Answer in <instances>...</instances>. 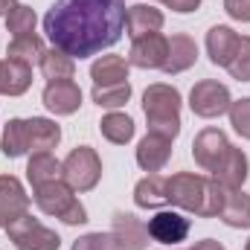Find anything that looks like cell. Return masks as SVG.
Returning a JSON list of instances; mask_svg holds the SVG:
<instances>
[{
    "label": "cell",
    "mask_w": 250,
    "mask_h": 250,
    "mask_svg": "<svg viewBox=\"0 0 250 250\" xmlns=\"http://www.w3.org/2000/svg\"><path fill=\"white\" fill-rule=\"evenodd\" d=\"M125 0H56L44 15V32L70 59H90L123 38Z\"/></svg>",
    "instance_id": "1"
},
{
    "label": "cell",
    "mask_w": 250,
    "mask_h": 250,
    "mask_svg": "<svg viewBox=\"0 0 250 250\" xmlns=\"http://www.w3.org/2000/svg\"><path fill=\"white\" fill-rule=\"evenodd\" d=\"M143 114L148 131L175 140L181 134V90L172 84H148L143 93Z\"/></svg>",
    "instance_id": "2"
},
{
    "label": "cell",
    "mask_w": 250,
    "mask_h": 250,
    "mask_svg": "<svg viewBox=\"0 0 250 250\" xmlns=\"http://www.w3.org/2000/svg\"><path fill=\"white\" fill-rule=\"evenodd\" d=\"M32 198H35V204H38V209L44 215H56V218H62L64 224H70V227L87 221L84 204L76 198V189L70 187L67 181H53V184L35 187L32 189Z\"/></svg>",
    "instance_id": "3"
},
{
    "label": "cell",
    "mask_w": 250,
    "mask_h": 250,
    "mask_svg": "<svg viewBox=\"0 0 250 250\" xmlns=\"http://www.w3.org/2000/svg\"><path fill=\"white\" fill-rule=\"evenodd\" d=\"M207 187H209V178L204 175H195V172H178V175H169V184H166V198L172 207L192 212L201 218L204 212V201H207Z\"/></svg>",
    "instance_id": "4"
},
{
    "label": "cell",
    "mask_w": 250,
    "mask_h": 250,
    "mask_svg": "<svg viewBox=\"0 0 250 250\" xmlns=\"http://www.w3.org/2000/svg\"><path fill=\"white\" fill-rule=\"evenodd\" d=\"M62 169L64 181L76 192H90L102 178V160H99L96 148H90V146H76L62 160Z\"/></svg>",
    "instance_id": "5"
},
{
    "label": "cell",
    "mask_w": 250,
    "mask_h": 250,
    "mask_svg": "<svg viewBox=\"0 0 250 250\" xmlns=\"http://www.w3.org/2000/svg\"><path fill=\"white\" fill-rule=\"evenodd\" d=\"M233 105V96L227 90V84L215 82V79H204L192 87L189 93V108L195 117H204V120H215L221 114H227Z\"/></svg>",
    "instance_id": "6"
},
{
    "label": "cell",
    "mask_w": 250,
    "mask_h": 250,
    "mask_svg": "<svg viewBox=\"0 0 250 250\" xmlns=\"http://www.w3.org/2000/svg\"><path fill=\"white\" fill-rule=\"evenodd\" d=\"M6 233H9V242L15 245V250H59L62 248L59 233L50 230V227H44L29 212L21 221H15Z\"/></svg>",
    "instance_id": "7"
},
{
    "label": "cell",
    "mask_w": 250,
    "mask_h": 250,
    "mask_svg": "<svg viewBox=\"0 0 250 250\" xmlns=\"http://www.w3.org/2000/svg\"><path fill=\"white\" fill-rule=\"evenodd\" d=\"M29 212V195L15 175H0V230H9Z\"/></svg>",
    "instance_id": "8"
},
{
    "label": "cell",
    "mask_w": 250,
    "mask_h": 250,
    "mask_svg": "<svg viewBox=\"0 0 250 250\" xmlns=\"http://www.w3.org/2000/svg\"><path fill=\"white\" fill-rule=\"evenodd\" d=\"M230 146H233V143L227 140V134H224L221 128H204V131H198L195 140H192V157H195V163H198L204 172H212V169L221 163V157L227 154Z\"/></svg>",
    "instance_id": "9"
},
{
    "label": "cell",
    "mask_w": 250,
    "mask_h": 250,
    "mask_svg": "<svg viewBox=\"0 0 250 250\" xmlns=\"http://www.w3.org/2000/svg\"><path fill=\"white\" fill-rule=\"evenodd\" d=\"M166 50H169V38L163 32L143 35V38L131 41L128 64L131 67H140V70H160L163 62H166Z\"/></svg>",
    "instance_id": "10"
},
{
    "label": "cell",
    "mask_w": 250,
    "mask_h": 250,
    "mask_svg": "<svg viewBox=\"0 0 250 250\" xmlns=\"http://www.w3.org/2000/svg\"><path fill=\"white\" fill-rule=\"evenodd\" d=\"M111 236L117 239L120 250H146L148 248V227L134 212H114L111 218Z\"/></svg>",
    "instance_id": "11"
},
{
    "label": "cell",
    "mask_w": 250,
    "mask_h": 250,
    "mask_svg": "<svg viewBox=\"0 0 250 250\" xmlns=\"http://www.w3.org/2000/svg\"><path fill=\"white\" fill-rule=\"evenodd\" d=\"M148 236L160 245H181L189 236V218L175 212V209H160L154 218H148Z\"/></svg>",
    "instance_id": "12"
},
{
    "label": "cell",
    "mask_w": 250,
    "mask_h": 250,
    "mask_svg": "<svg viewBox=\"0 0 250 250\" xmlns=\"http://www.w3.org/2000/svg\"><path fill=\"white\" fill-rule=\"evenodd\" d=\"M44 105L50 114L56 117H70L82 108V87L73 82V79H64V82H47L44 87Z\"/></svg>",
    "instance_id": "13"
},
{
    "label": "cell",
    "mask_w": 250,
    "mask_h": 250,
    "mask_svg": "<svg viewBox=\"0 0 250 250\" xmlns=\"http://www.w3.org/2000/svg\"><path fill=\"white\" fill-rule=\"evenodd\" d=\"M169 157H172V140L163 134L148 131L137 146V166L143 172H160L169 163Z\"/></svg>",
    "instance_id": "14"
},
{
    "label": "cell",
    "mask_w": 250,
    "mask_h": 250,
    "mask_svg": "<svg viewBox=\"0 0 250 250\" xmlns=\"http://www.w3.org/2000/svg\"><path fill=\"white\" fill-rule=\"evenodd\" d=\"M248 172H250V163H248V154L236 146L227 148V154L221 157V163L212 169V178L227 189H242L245 181H248Z\"/></svg>",
    "instance_id": "15"
},
{
    "label": "cell",
    "mask_w": 250,
    "mask_h": 250,
    "mask_svg": "<svg viewBox=\"0 0 250 250\" xmlns=\"http://www.w3.org/2000/svg\"><path fill=\"white\" fill-rule=\"evenodd\" d=\"M125 29L131 35V41L143 38V35H151V32H160L163 29V12L148 6V3H137V6H128L125 12Z\"/></svg>",
    "instance_id": "16"
},
{
    "label": "cell",
    "mask_w": 250,
    "mask_h": 250,
    "mask_svg": "<svg viewBox=\"0 0 250 250\" xmlns=\"http://www.w3.org/2000/svg\"><path fill=\"white\" fill-rule=\"evenodd\" d=\"M198 62V44L184 35V32H178V35H172L169 38V50H166V62H163V73H169V76H178V73H184L189 70L192 64Z\"/></svg>",
    "instance_id": "17"
},
{
    "label": "cell",
    "mask_w": 250,
    "mask_h": 250,
    "mask_svg": "<svg viewBox=\"0 0 250 250\" xmlns=\"http://www.w3.org/2000/svg\"><path fill=\"white\" fill-rule=\"evenodd\" d=\"M26 123V148L32 154L38 151H53L59 143H62V128L53 123V120H44V117H32V120H23Z\"/></svg>",
    "instance_id": "18"
},
{
    "label": "cell",
    "mask_w": 250,
    "mask_h": 250,
    "mask_svg": "<svg viewBox=\"0 0 250 250\" xmlns=\"http://www.w3.org/2000/svg\"><path fill=\"white\" fill-rule=\"evenodd\" d=\"M236 47H239V35L230 26L218 23V26H212L207 32V56H209V62L215 64V67H224L227 70V64L233 59Z\"/></svg>",
    "instance_id": "19"
},
{
    "label": "cell",
    "mask_w": 250,
    "mask_h": 250,
    "mask_svg": "<svg viewBox=\"0 0 250 250\" xmlns=\"http://www.w3.org/2000/svg\"><path fill=\"white\" fill-rule=\"evenodd\" d=\"M128 70L131 64L123 56H99L90 64V79L93 87H111V84H125L128 82Z\"/></svg>",
    "instance_id": "20"
},
{
    "label": "cell",
    "mask_w": 250,
    "mask_h": 250,
    "mask_svg": "<svg viewBox=\"0 0 250 250\" xmlns=\"http://www.w3.org/2000/svg\"><path fill=\"white\" fill-rule=\"evenodd\" d=\"M26 181L35 187H44V184H53V181H64V169L62 160L53 157V151H38L29 157L26 163Z\"/></svg>",
    "instance_id": "21"
},
{
    "label": "cell",
    "mask_w": 250,
    "mask_h": 250,
    "mask_svg": "<svg viewBox=\"0 0 250 250\" xmlns=\"http://www.w3.org/2000/svg\"><path fill=\"white\" fill-rule=\"evenodd\" d=\"M32 84V67L0 59V96H21Z\"/></svg>",
    "instance_id": "22"
},
{
    "label": "cell",
    "mask_w": 250,
    "mask_h": 250,
    "mask_svg": "<svg viewBox=\"0 0 250 250\" xmlns=\"http://www.w3.org/2000/svg\"><path fill=\"white\" fill-rule=\"evenodd\" d=\"M166 184H169V178H163V175H146L137 187H134V204L140 207V209H160V207H166L169 204V198H166Z\"/></svg>",
    "instance_id": "23"
},
{
    "label": "cell",
    "mask_w": 250,
    "mask_h": 250,
    "mask_svg": "<svg viewBox=\"0 0 250 250\" xmlns=\"http://www.w3.org/2000/svg\"><path fill=\"white\" fill-rule=\"evenodd\" d=\"M218 218L227 227H233V230H248L250 227V195H245V189H227V201H224Z\"/></svg>",
    "instance_id": "24"
},
{
    "label": "cell",
    "mask_w": 250,
    "mask_h": 250,
    "mask_svg": "<svg viewBox=\"0 0 250 250\" xmlns=\"http://www.w3.org/2000/svg\"><path fill=\"white\" fill-rule=\"evenodd\" d=\"M38 67H41V73H44L47 82H64V79H73L76 76V59H70L67 53L56 50V47L44 50Z\"/></svg>",
    "instance_id": "25"
},
{
    "label": "cell",
    "mask_w": 250,
    "mask_h": 250,
    "mask_svg": "<svg viewBox=\"0 0 250 250\" xmlns=\"http://www.w3.org/2000/svg\"><path fill=\"white\" fill-rule=\"evenodd\" d=\"M6 56H9L12 62L32 67V64L41 62V56H44V41H41L35 32H29V35H18V38H12V41H9Z\"/></svg>",
    "instance_id": "26"
},
{
    "label": "cell",
    "mask_w": 250,
    "mask_h": 250,
    "mask_svg": "<svg viewBox=\"0 0 250 250\" xmlns=\"http://www.w3.org/2000/svg\"><path fill=\"white\" fill-rule=\"evenodd\" d=\"M99 131H102V137H105L108 143H114V146H125V143L134 140V120H131L128 114L111 111V114L102 117Z\"/></svg>",
    "instance_id": "27"
},
{
    "label": "cell",
    "mask_w": 250,
    "mask_h": 250,
    "mask_svg": "<svg viewBox=\"0 0 250 250\" xmlns=\"http://www.w3.org/2000/svg\"><path fill=\"white\" fill-rule=\"evenodd\" d=\"M0 151H3L6 157H12V160L29 151V148H26V123H23V120H9V123H6L3 137H0Z\"/></svg>",
    "instance_id": "28"
},
{
    "label": "cell",
    "mask_w": 250,
    "mask_h": 250,
    "mask_svg": "<svg viewBox=\"0 0 250 250\" xmlns=\"http://www.w3.org/2000/svg\"><path fill=\"white\" fill-rule=\"evenodd\" d=\"M35 23H38V18H35V9H32V6H23V3H18V6H15L9 15H6V29L12 32V38L35 32Z\"/></svg>",
    "instance_id": "29"
},
{
    "label": "cell",
    "mask_w": 250,
    "mask_h": 250,
    "mask_svg": "<svg viewBox=\"0 0 250 250\" xmlns=\"http://www.w3.org/2000/svg\"><path fill=\"white\" fill-rule=\"evenodd\" d=\"M90 96L99 108H123L131 99V84L125 82V84H111V87H93Z\"/></svg>",
    "instance_id": "30"
},
{
    "label": "cell",
    "mask_w": 250,
    "mask_h": 250,
    "mask_svg": "<svg viewBox=\"0 0 250 250\" xmlns=\"http://www.w3.org/2000/svg\"><path fill=\"white\" fill-rule=\"evenodd\" d=\"M227 73L239 82H250V35H239V47L227 64Z\"/></svg>",
    "instance_id": "31"
},
{
    "label": "cell",
    "mask_w": 250,
    "mask_h": 250,
    "mask_svg": "<svg viewBox=\"0 0 250 250\" xmlns=\"http://www.w3.org/2000/svg\"><path fill=\"white\" fill-rule=\"evenodd\" d=\"M224 201H227V187H221L215 178H209L207 201H204V212H201V218H218V212H221Z\"/></svg>",
    "instance_id": "32"
},
{
    "label": "cell",
    "mask_w": 250,
    "mask_h": 250,
    "mask_svg": "<svg viewBox=\"0 0 250 250\" xmlns=\"http://www.w3.org/2000/svg\"><path fill=\"white\" fill-rule=\"evenodd\" d=\"M227 114H230V125H233V131H236L239 137L250 140V99H239V102H233Z\"/></svg>",
    "instance_id": "33"
},
{
    "label": "cell",
    "mask_w": 250,
    "mask_h": 250,
    "mask_svg": "<svg viewBox=\"0 0 250 250\" xmlns=\"http://www.w3.org/2000/svg\"><path fill=\"white\" fill-rule=\"evenodd\" d=\"M70 250H120V245L111 233H87V236L76 239Z\"/></svg>",
    "instance_id": "34"
},
{
    "label": "cell",
    "mask_w": 250,
    "mask_h": 250,
    "mask_svg": "<svg viewBox=\"0 0 250 250\" xmlns=\"http://www.w3.org/2000/svg\"><path fill=\"white\" fill-rule=\"evenodd\" d=\"M224 12H227L233 21L250 23V0H224Z\"/></svg>",
    "instance_id": "35"
},
{
    "label": "cell",
    "mask_w": 250,
    "mask_h": 250,
    "mask_svg": "<svg viewBox=\"0 0 250 250\" xmlns=\"http://www.w3.org/2000/svg\"><path fill=\"white\" fill-rule=\"evenodd\" d=\"M166 9H172V12H181V15H187V12H195L198 6H201V0H160Z\"/></svg>",
    "instance_id": "36"
},
{
    "label": "cell",
    "mask_w": 250,
    "mask_h": 250,
    "mask_svg": "<svg viewBox=\"0 0 250 250\" xmlns=\"http://www.w3.org/2000/svg\"><path fill=\"white\" fill-rule=\"evenodd\" d=\"M189 250H224V245L215 242V239H204V242H195Z\"/></svg>",
    "instance_id": "37"
},
{
    "label": "cell",
    "mask_w": 250,
    "mask_h": 250,
    "mask_svg": "<svg viewBox=\"0 0 250 250\" xmlns=\"http://www.w3.org/2000/svg\"><path fill=\"white\" fill-rule=\"evenodd\" d=\"M15 6H18V0H0V18H6Z\"/></svg>",
    "instance_id": "38"
},
{
    "label": "cell",
    "mask_w": 250,
    "mask_h": 250,
    "mask_svg": "<svg viewBox=\"0 0 250 250\" xmlns=\"http://www.w3.org/2000/svg\"><path fill=\"white\" fill-rule=\"evenodd\" d=\"M245 250H250V239H248V242H245Z\"/></svg>",
    "instance_id": "39"
},
{
    "label": "cell",
    "mask_w": 250,
    "mask_h": 250,
    "mask_svg": "<svg viewBox=\"0 0 250 250\" xmlns=\"http://www.w3.org/2000/svg\"><path fill=\"white\" fill-rule=\"evenodd\" d=\"M157 3H160V0H157Z\"/></svg>",
    "instance_id": "40"
}]
</instances>
